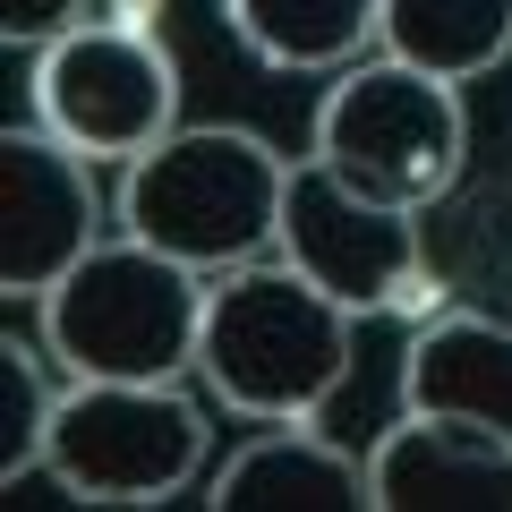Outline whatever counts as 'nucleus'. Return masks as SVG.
Returning a JSON list of instances; mask_svg holds the SVG:
<instances>
[{
  "label": "nucleus",
  "instance_id": "obj_1",
  "mask_svg": "<svg viewBox=\"0 0 512 512\" xmlns=\"http://www.w3.org/2000/svg\"><path fill=\"white\" fill-rule=\"evenodd\" d=\"M350 325L359 316L325 299L299 265L248 256L205 291V342L197 376L231 419H316L350 376Z\"/></svg>",
  "mask_w": 512,
  "mask_h": 512
},
{
  "label": "nucleus",
  "instance_id": "obj_2",
  "mask_svg": "<svg viewBox=\"0 0 512 512\" xmlns=\"http://www.w3.org/2000/svg\"><path fill=\"white\" fill-rule=\"evenodd\" d=\"M43 350L69 384H171L205 342V274L146 239H103L35 299Z\"/></svg>",
  "mask_w": 512,
  "mask_h": 512
},
{
  "label": "nucleus",
  "instance_id": "obj_3",
  "mask_svg": "<svg viewBox=\"0 0 512 512\" xmlns=\"http://www.w3.org/2000/svg\"><path fill=\"white\" fill-rule=\"evenodd\" d=\"M291 154L256 128H171L163 146L120 163V231L180 256L197 274H231L274 248Z\"/></svg>",
  "mask_w": 512,
  "mask_h": 512
},
{
  "label": "nucleus",
  "instance_id": "obj_4",
  "mask_svg": "<svg viewBox=\"0 0 512 512\" xmlns=\"http://www.w3.org/2000/svg\"><path fill=\"white\" fill-rule=\"evenodd\" d=\"M308 154L342 188H359V197L427 214V205L461 180V154H470L461 86H444V77L410 69V60H393V52L350 60V69H333L325 103H316Z\"/></svg>",
  "mask_w": 512,
  "mask_h": 512
},
{
  "label": "nucleus",
  "instance_id": "obj_5",
  "mask_svg": "<svg viewBox=\"0 0 512 512\" xmlns=\"http://www.w3.org/2000/svg\"><path fill=\"white\" fill-rule=\"evenodd\" d=\"M205 402L171 384H69L43 470L69 504H171L205 478Z\"/></svg>",
  "mask_w": 512,
  "mask_h": 512
},
{
  "label": "nucleus",
  "instance_id": "obj_6",
  "mask_svg": "<svg viewBox=\"0 0 512 512\" xmlns=\"http://www.w3.org/2000/svg\"><path fill=\"white\" fill-rule=\"evenodd\" d=\"M35 120L60 146H77L86 163H137L146 146H163L180 128V69L146 26L86 18L69 35H52L35 52Z\"/></svg>",
  "mask_w": 512,
  "mask_h": 512
},
{
  "label": "nucleus",
  "instance_id": "obj_7",
  "mask_svg": "<svg viewBox=\"0 0 512 512\" xmlns=\"http://www.w3.org/2000/svg\"><path fill=\"white\" fill-rule=\"evenodd\" d=\"M274 256H282V265H299V274H308L325 299H342L350 316H410V308L436 299L419 214L342 188L316 154H308V163H291Z\"/></svg>",
  "mask_w": 512,
  "mask_h": 512
},
{
  "label": "nucleus",
  "instance_id": "obj_8",
  "mask_svg": "<svg viewBox=\"0 0 512 512\" xmlns=\"http://www.w3.org/2000/svg\"><path fill=\"white\" fill-rule=\"evenodd\" d=\"M86 248H103V197L86 180V154L60 146L52 128L0 137V291L43 299Z\"/></svg>",
  "mask_w": 512,
  "mask_h": 512
},
{
  "label": "nucleus",
  "instance_id": "obj_9",
  "mask_svg": "<svg viewBox=\"0 0 512 512\" xmlns=\"http://www.w3.org/2000/svg\"><path fill=\"white\" fill-rule=\"evenodd\" d=\"M367 512H512V444L402 410L367 453Z\"/></svg>",
  "mask_w": 512,
  "mask_h": 512
},
{
  "label": "nucleus",
  "instance_id": "obj_10",
  "mask_svg": "<svg viewBox=\"0 0 512 512\" xmlns=\"http://www.w3.org/2000/svg\"><path fill=\"white\" fill-rule=\"evenodd\" d=\"M402 410L487 427V436L512 444V325L470 316V308L427 316L402 350Z\"/></svg>",
  "mask_w": 512,
  "mask_h": 512
},
{
  "label": "nucleus",
  "instance_id": "obj_11",
  "mask_svg": "<svg viewBox=\"0 0 512 512\" xmlns=\"http://www.w3.org/2000/svg\"><path fill=\"white\" fill-rule=\"evenodd\" d=\"M214 512H367V461L316 436V419H274L205 487Z\"/></svg>",
  "mask_w": 512,
  "mask_h": 512
},
{
  "label": "nucleus",
  "instance_id": "obj_12",
  "mask_svg": "<svg viewBox=\"0 0 512 512\" xmlns=\"http://www.w3.org/2000/svg\"><path fill=\"white\" fill-rule=\"evenodd\" d=\"M222 18L265 69H299V77L325 69L333 77L376 43L384 0H222Z\"/></svg>",
  "mask_w": 512,
  "mask_h": 512
},
{
  "label": "nucleus",
  "instance_id": "obj_13",
  "mask_svg": "<svg viewBox=\"0 0 512 512\" xmlns=\"http://www.w3.org/2000/svg\"><path fill=\"white\" fill-rule=\"evenodd\" d=\"M376 52L410 60L444 86H470L512 52V0H384Z\"/></svg>",
  "mask_w": 512,
  "mask_h": 512
},
{
  "label": "nucleus",
  "instance_id": "obj_14",
  "mask_svg": "<svg viewBox=\"0 0 512 512\" xmlns=\"http://www.w3.org/2000/svg\"><path fill=\"white\" fill-rule=\"evenodd\" d=\"M52 376L26 342H0V487H18V478L43 470V444H52Z\"/></svg>",
  "mask_w": 512,
  "mask_h": 512
},
{
  "label": "nucleus",
  "instance_id": "obj_15",
  "mask_svg": "<svg viewBox=\"0 0 512 512\" xmlns=\"http://www.w3.org/2000/svg\"><path fill=\"white\" fill-rule=\"evenodd\" d=\"M94 0H0V43H18V52H43L52 35L86 26Z\"/></svg>",
  "mask_w": 512,
  "mask_h": 512
}]
</instances>
